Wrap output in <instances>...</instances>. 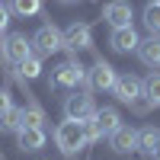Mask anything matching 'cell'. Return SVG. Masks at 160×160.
<instances>
[{"label":"cell","instance_id":"cell-9","mask_svg":"<svg viewBox=\"0 0 160 160\" xmlns=\"http://www.w3.org/2000/svg\"><path fill=\"white\" fill-rule=\"evenodd\" d=\"M109 144H112L115 154H131V151H138V128L118 125L112 135H109Z\"/></svg>","mask_w":160,"mask_h":160},{"label":"cell","instance_id":"cell-19","mask_svg":"<svg viewBox=\"0 0 160 160\" xmlns=\"http://www.w3.org/2000/svg\"><path fill=\"white\" fill-rule=\"evenodd\" d=\"M0 128H3V131H19L22 128V109H13V106H10V109L0 115Z\"/></svg>","mask_w":160,"mask_h":160},{"label":"cell","instance_id":"cell-1","mask_svg":"<svg viewBox=\"0 0 160 160\" xmlns=\"http://www.w3.org/2000/svg\"><path fill=\"white\" fill-rule=\"evenodd\" d=\"M55 144H58V151L64 157H77L80 151L87 148V131H83V122H74V118H64V122L55 128Z\"/></svg>","mask_w":160,"mask_h":160},{"label":"cell","instance_id":"cell-24","mask_svg":"<svg viewBox=\"0 0 160 160\" xmlns=\"http://www.w3.org/2000/svg\"><path fill=\"white\" fill-rule=\"evenodd\" d=\"M151 157H157V160H160V144H157V151H154V154H151Z\"/></svg>","mask_w":160,"mask_h":160},{"label":"cell","instance_id":"cell-26","mask_svg":"<svg viewBox=\"0 0 160 160\" xmlns=\"http://www.w3.org/2000/svg\"><path fill=\"white\" fill-rule=\"evenodd\" d=\"M157 3H160V0H157Z\"/></svg>","mask_w":160,"mask_h":160},{"label":"cell","instance_id":"cell-15","mask_svg":"<svg viewBox=\"0 0 160 160\" xmlns=\"http://www.w3.org/2000/svg\"><path fill=\"white\" fill-rule=\"evenodd\" d=\"M141 96L148 102V109H160V71H151L141 83Z\"/></svg>","mask_w":160,"mask_h":160},{"label":"cell","instance_id":"cell-13","mask_svg":"<svg viewBox=\"0 0 160 160\" xmlns=\"http://www.w3.org/2000/svg\"><path fill=\"white\" fill-rule=\"evenodd\" d=\"M138 42H141V38H138V32L131 29V26H118V29H112V35H109V45L115 51H122V55H125V51H135Z\"/></svg>","mask_w":160,"mask_h":160},{"label":"cell","instance_id":"cell-4","mask_svg":"<svg viewBox=\"0 0 160 160\" xmlns=\"http://www.w3.org/2000/svg\"><path fill=\"white\" fill-rule=\"evenodd\" d=\"M93 112H96V102H93L90 93H71L68 99H64V115L74 118V122H87V118H93Z\"/></svg>","mask_w":160,"mask_h":160},{"label":"cell","instance_id":"cell-25","mask_svg":"<svg viewBox=\"0 0 160 160\" xmlns=\"http://www.w3.org/2000/svg\"><path fill=\"white\" fill-rule=\"evenodd\" d=\"M0 32H3V29H0Z\"/></svg>","mask_w":160,"mask_h":160},{"label":"cell","instance_id":"cell-6","mask_svg":"<svg viewBox=\"0 0 160 160\" xmlns=\"http://www.w3.org/2000/svg\"><path fill=\"white\" fill-rule=\"evenodd\" d=\"M115 77H118L115 68H112L109 61L99 58V61L87 71V87H90V90H112V87H115Z\"/></svg>","mask_w":160,"mask_h":160},{"label":"cell","instance_id":"cell-20","mask_svg":"<svg viewBox=\"0 0 160 160\" xmlns=\"http://www.w3.org/2000/svg\"><path fill=\"white\" fill-rule=\"evenodd\" d=\"M45 112H42V106H35V102H29L22 109V125H38V128H45Z\"/></svg>","mask_w":160,"mask_h":160},{"label":"cell","instance_id":"cell-16","mask_svg":"<svg viewBox=\"0 0 160 160\" xmlns=\"http://www.w3.org/2000/svg\"><path fill=\"white\" fill-rule=\"evenodd\" d=\"M16 68H19V77H22V80H35L38 74H42V55H38V51H32V55L22 58Z\"/></svg>","mask_w":160,"mask_h":160},{"label":"cell","instance_id":"cell-10","mask_svg":"<svg viewBox=\"0 0 160 160\" xmlns=\"http://www.w3.org/2000/svg\"><path fill=\"white\" fill-rule=\"evenodd\" d=\"M102 19L109 22L112 29H118V26H131V3H128V0H112V3H106Z\"/></svg>","mask_w":160,"mask_h":160},{"label":"cell","instance_id":"cell-27","mask_svg":"<svg viewBox=\"0 0 160 160\" xmlns=\"http://www.w3.org/2000/svg\"><path fill=\"white\" fill-rule=\"evenodd\" d=\"M68 3H71V0H68Z\"/></svg>","mask_w":160,"mask_h":160},{"label":"cell","instance_id":"cell-21","mask_svg":"<svg viewBox=\"0 0 160 160\" xmlns=\"http://www.w3.org/2000/svg\"><path fill=\"white\" fill-rule=\"evenodd\" d=\"M144 26H148V29H151L154 35L160 32V3H157V0L144 7Z\"/></svg>","mask_w":160,"mask_h":160},{"label":"cell","instance_id":"cell-3","mask_svg":"<svg viewBox=\"0 0 160 160\" xmlns=\"http://www.w3.org/2000/svg\"><path fill=\"white\" fill-rule=\"evenodd\" d=\"M32 55V42L26 38L22 32H10V35H3L0 38V58H3L7 64H16L22 61V58H29Z\"/></svg>","mask_w":160,"mask_h":160},{"label":"cell","instance_id":"cell-2","mask_svg":"<svg viewBox=\"0 0 160 160\" xmlns=\"http://www.w3.org/2000/svg\"><path fill=\"white\" fill-rule=\"evenodd\" d=\"M80 83H87V68L77 58L58 64V68L51 71V77H48V87L51 90H77Z\"/></svg>","mask_w":160,"mask_h":160},{"label":"cell","instance_id":"cell-28","mask_svg":"<svg viewBox=\"0 0 160 160\" xmlns=\"http://www.w3.org/2000/svg\"><path fill=\"white\" fill-rule=\"evenodd\" d=\"M0 160H3V157H0Z\"/></svg>","mask_w":160,"mask_h":160},{"label":"cell","instance_id":"cell-5","mask_svg":"<svg viewBox=\"0 0 160 160\" xmlns=\"http://www.w3.org/2000/svg\"><path fill=\"white\" fill-rule=\"evenodd\" d=\"M32 45L38 48V55H55V51H61V48H64V32L58 29V26L45 22L42 29L32 35Z\"/></svg>","mask_w":160,"mask_h":160},{"label":"cell","instance_id":"cell-23","mask_svg":"<svg viewBox=\"0 0 160 160\" xmlns=\"http://www.w3.org/2000/svg\"><path fill=\"white\" fill-rule=\"evenodd\" d=\"M7 22H10V10L0 3V29H7Z\"/></svg>","mask_w":160,"mask_h":160},{"label":"cell","instance_id":"cell-8","mask_svg":"<svg viewBox=\"0 0 160 160\" xmlns=\"http://www.w3.org/2000/svg\"><path fill=\"white\" fill-rule=\"evenodd\" d=\"M64 48H68V51H83V48H93L90 26H87V22H71L68 29H64Z\"/></svg>","mask_w":160,"mask_h":160},{"label":"cell","instance_id":"cell-22","mask_svg":"<svg viewBox=\"0 0 160 160\" xmlns=\"http://www.w3.org/2000/svg\"><path fill=\"white\" fill-rule=\"evenodd\" d=\"M10 106H13V99H10V93H7V90H0V115H3V112L10 109Z\"/></svg>","mask_w":160,"mask_h":160},{"label":"cell","instance_id":"cell-18","mask_svg":"<svg viewBox=\"0 0 160 160\" xmlns=\"http://www.w3.org/2000/svg\"><path fill=\"white\" fill-rule=\"evenodd\" d=\"M10 13H16V16H35V13H42V0H10Z\"/></svg>","mask_w":160,"mask_h":160},{"label":"cell","instance_id":"cell-12","mask_svg":"<svg viewBox=\"0 0 160 160\" xmlns=\"http://www.w3.org/2000/svg\"><path fill=\"white\" fill-rule=\"evenodd\" d=\"M93 125H96L99 135H112V131L122 125V115H118L115 106H102V109L93 112Z\"/></svg>","mask_w":160,"mask_h":160},{"label":"cell","instance_id":"cell-11","mask_svg":"<svg viewBox=\"0 0 160 160\" xmlns=\"http://www.w3.org/2000/svg\"><path fill=\"white\" fill-rule=\"evenodd\" d=\"M16 144H19V151H42L45 148V128H38V125H22L16 131Z\"/></svg>","mask_w":160,"mask_h":160},{"label":"cell","instance_id":"cell-17","mask_svg":"<svg viewBox=\"0 0 160 160\" xmlns=\"http://www.w3.org/2000/svg\"><path fill=\"white\" fill-rule=\"evenodd\" d=\"M157 144H160V131L157 128H141L138 131V151H144V154H154L157 151Z\"/></svg>","mask_w":160,"mask_h":160},{"label":"cell","instance_id":"cell-7","mask_svg":"<svg viewBox=\"0 0 160 160\" xmlns=\"http://www.w3.org/2000/svg\"><path fill=\"white\" fill-rule=\"evenodd\" d=\"M141 83H144V80H141V77H135V74L115 77V87H112V93L118 96V102L135 106V102H141Z\"/></svg>","mask_w":160,"mask_h":160},{"label":"cell","instance_id":"cell-14","mask_svg":"<svg viewBox=\"0 0 160 160\" xmlns=\"http://www.w3.org/2000/svg\"><path fill=\"white\" fill-rule=\"evenodd\" d=\"M138 58L144 61V64H148V68H160V35H148V38H144V42H138Z\"/></svg>","mask_w":160,"mask_h":160}]
</instances>
